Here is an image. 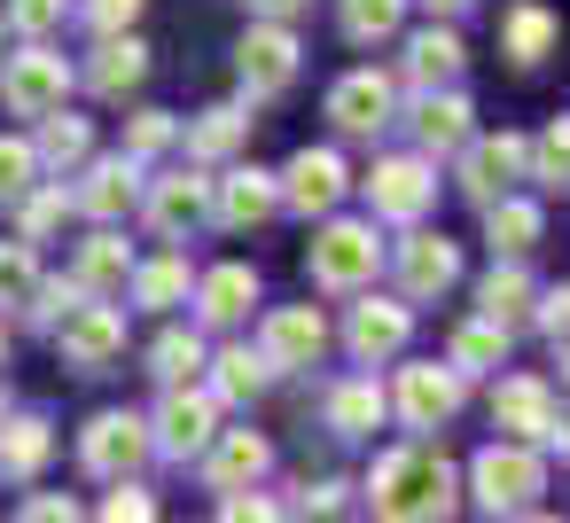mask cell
<instances>
[{
	"mask_svg": "<svg viewBox=\"0 0 570 523\" xmlns=\"http://www.w3.org/2000/svg\"><path fill=\"white\" fill-rule=\"evenodd\" d=\"M219 515H227V523H266V515H282V507H274L258 484H243V492H219Z\"/></svg>",
	"mask_w": 570,
	"mask_h": 523,
	"instance_id": "cell-49",
	"label": "cell"
},
{
	"mask_svg": "<svg viewBox=\"0 0 570 523\" xmlns=\"http://www.w3.org/2000/svg\"><path fill=\"white\" fill-rule=\"evenodd\" d=\"M63 219H71V188L40 172V180H32V188L17 196V235H24V243H48V235H56Z\"/></svg>",
	"mask_w": 570,
	"mask_h": 523,
	"instance_id": "cell-38",
	"label": "cell"
},
{
	"mask_svg": "<svg viewBox=\"0 0 570 523\" xmlns=\"http://www.w3.org/2000/svg\"><path fill=\"white\" fill-rule=\"evenodd\" d=\"M461 63H469V48H461V32H453L445 17H430V32L406 40V79H414V87H453Z\"/></svg>",
	"mask_w": 570,
	"mask_h": 523,
	"instance_id": "cell-32",
	"label": "cell"
},
{
	"mask_svg": "<svg viewBox=\"0 0 570 523\" xmlns=\"http://www.w3.org/2000/svg\"><path fill=\"white\" fill-rule=\"evenodd\" d=\"M523 165H531V141H523V134H508V126H500V134H469V141L453 149V188L484 211L492 196H508V188L523 180Z\"/></svg>",
	"mask_w": 570,
	"mask_h": 523,
	"instance_id": "cell-9",
	"label": "cell"
},
{
	"mask_svg": "<svg viewBox=\"0 0 570 523\" xmlns=\"http://www.w3.org/2000/svg\"><path fill=\"white\" fill-rule=\"evenodd\" d=\"M406 126H414V149H422V157H453V149L476 134V110H469L461 87H414Z\"/></svg>",
	"mask_w": 570,
	"mask_h": 523,
	"instance_id": "cell-20",
	"label": "cell"
},
{
	"mask_svg": "<svg viewBox=\"0 0 570 523\" xmlns=\"http://www.w3.org/2000/svg\"><path fill=\"white\" fill-rule=\"evenodd\" d=\"M141 9H149V0H79L71 17L102 40V32H134V24H141Z\"/></svg>",
	"mask_w": 570,
	"mask_h": 523,
	"instance_id": "cell-45",
	"label": "cell"
},
{
	"mask_svg": "<svg viewBox=\"0 0 570 523\" xmlns=\"http://www.w3.org/2000/svg\"><path fill=\"white\" fill-rule=\"evenodd\" d=\"M173 141H180V118H165V110H134V118H126V157L149 165V157H165Z\"/></svg>",
	"mask_w": 570,
	"mask_h": 523,
	"instance_id": "cell-44",
	"label": "cell"
},
{
	"mask_svg": "<svg viewBox=\"0 0 570 523\" xmlns=\"http://www.w3.org/2000/svg\"><path fill=\"white\" fill-rule=\"evenodd\" d=\"M531 328L539 336H570V282H554V289L531 297Z\"/></svg>",
	"mask_w": 570,
	"mask_h": 523,
	"instance_id": "cell-47",
	"label": "cell"
},
{
	"mask_svg": "<svg viewBox=\"0 0 570 523\" xmlns=\"http://www.w3.org/2000/svg\"><path fill=\"white\" fill-rule=\"evenodd\" d=\"M134 305L141 313H173V305H188V289H196V266L180 258V250H157V258H134Z\"/></svg>",
	"mask_w": 570,
	"mask_h": 523,
	"instance_id": "cell-34",
	"label": "cell"
},
{
	"mask_svg": "<svg viewBox=\"0 0 570 523\" xmlns=\"http://www.w3.org/2000/svg\"><path fill=\"white\" fill-rule=\"evenodd\" d=\"M508 344H515V328H508V320H492V313H469V320L453 328L445 359H453L461 375H492V367H508Z\"/></svg>",
	"mask_w": 570,
	"mask_h": 523,
	"instance_id": "cell-35",
	"label": "cell"
},
{
	"mask_svg": "<svg viewBox=\"0 0 570 523\" xmlns=\"http://www.w3.org/2000/svg\"><path fill=\"white\" fill-rule=\"evenodd\" d=\"M531 297H539V282L523 274V258H492V274L476 282V313H492V320H508V328L531 320Z\"/></svg>",
	"mask_w": 570,
	"mask_h": 523,
	"instance_id": "cell-36",
	"label": "cell"
},
{
	"mask_svg": "<svg viewBox=\"0 0 570 523\" xmlns=\"http://www.w3.org/2000/svg\"><path fill=\"white\" fill-rule=\"evenodd\" d=\"M399 24H406V0H336V32L352 48H383L399 40Z\"/></svg>",
	"mask_w": 570,
	"mask_h": 523,
	"instance_id": "cell-37",
	"label": "cell"
},
{
	"mask_svg": "<svg viewBox=\"0 0 570 523\" xmlns=\"http://www.w3.org/2000/svg\"><path fill=\"white\" fill-rule=\"evenodd\" d=\"M79 188H71V211H87L95 227H126L134 219V204H141V157H87L79 172H71Z\"/></svg>",
	"mask_w": 570,
	"mask_h": 523,
	"instance_id": "cell-15",
	"label": "cell"
},
{
	"mask_svg": "<svg viewBox=\"0 0 570 523\" xmlns=\"http://www.w3.org/2000/svg\"><path fill=\"white\" fill-rule=\"evenodd\" d=\"M188 305H196V320H204V328H243V320H250V305H258V266L227 258V266L196 274Z\"/></svg>",
	"mask_w": 570,
	"mask_h": 523,
	"instance_id": "cell-23",
	"label": "cell"
},
{
	"mask_svg": "<svg viewBox=\"0 0 570 523\" xmlns=\"http://www.w3.org/2000/svg\"><path fill=\"white\" fill-rule=\"evenodd\" d=\"M79 297H87L79 282H48V274H40V289L24 297V320H32V328H56V320H63V313H71Z\"/></svg>",
	"mask_w": 570,
	"mask_h": 523,
	"instance_id": "cell-46",
	"label": "cell"
},
{
	"mask_svg": "<svg viewBox=\"0 0 570 523\" xmlns=\"http://www.w3.org/2000/svg\"><path fill=\"white\" fill-rule=\"evenodd\" d=\"M383 235H375V219H321V235H313V250H305V274H313V289H328V297H352V289H367L375 274H383Z\"/></svg>",
	"mask_w": 570,
	"mask_h": 523,
	"instance_id": "cell-3",
	"label": "cell"
},
{
	"mask_svg": "<svg viewBox=\"0 0 570 523\" xmlns=\"http://www.w3.org/2000/svg\"><path fill=\"white\" fill-rule=\"evenodd\" d=\"M149 453H157V437H149V414H134V406H110V414H95V422L79 430V468L102 476V484L141 476Z\"/></svg>",
	"mask_w": 570,
	"mask_h": 523,
	"instance_id": "cell-13",
	"label": "cell"
},
{
	"mask_svg": "<svg viewBox=\"0 0 570 523\" xmlns=\"http://www.w3.org/2000/svg\"><path fill=\"white\" fill-rule=\"evenodd\" d=\"M547 445H554V453L570 461V414H554V430H547Z\"/></svg>",
	"mask_w": 570,
	"mask_h": 523,
	"instance_id": "cell-54",
	"label": "cell"
},
{
	"mask_svg": "<svg viewBox=\"0 0 570 523\" xmlns=\"http://www.w3.org/2000/svg\"><path fill=\"white\" fill-rule=\"evenodd\" d=\"M344 500H352V484H344V476H321V484H305V500H297V507H305V515H336Z\"/></svg>",
	"mask_w": 570,
	"mask_h": 523,
	"instance_id": "cell-51",
	"label": "cell"
},
{
	"mask_svg": "<svg viewBox=\"0 0 570 523\" xmlns=\"http://www.w3.org/2000/svg\"><path fill=\"white\" fill-rule=\"evenodd\" d=\"M40 180V157L24 134H0V211H17V196Z\"/></svg>",
	"mask_w": 570,
	"mask_h": 523,
	"instance_id": "cell-42",
	"label": "cell"
},
{
	"mask_svg": "<svg viewBox=\"0 0 570 523\" xmlns=\"http://www.w3.org/2000/svg\"><path fill=\"white\" fill-rule=\"evenodd\" d=\"M282 211V188H274V172H258V165H212V227H227V235H250V227H266Z\"/></svg>",
	"mask_w": 570,
	"mask_h": 523,
	"instance_id": "cell-18",
	"label": "cell"
},
{
	"mask_svg": "<svg viewBox=\"0 0 570 523\" xmlns=\"http://www.w3.org/2000/svg\"><path fill=\"white\" fill-rule=\"evenodd\" d=\"M328 126H336V134H352V141H375L383 126H399V79H391V71H375V63L344 71V79L328 87Z\"/></svg>",
	"mask_w": 570,
	"mask_h": 523,
	"instance_id": "cell-14",
	"label": "cell"
},
{
	"mask_svg": "<svg viewBox=\"0 0 570 523\" xmlns=\"http://www.w3.org/2000/svg\"><path fill=\"white\" fill-rule=\"evenodd\" d=\"M258 352L274 359V375L321 367V359H328V313H321V305H274V313L258 320Z\"/></svg>",
	"mask_w": 570,
	"mask_h": 523,
	"instance_id": "cell-19",
	"label": "cell"
},
{
	"mask_svg": "<svg viewBox=\"0 0 570 523\" xmlns=\"http://www.w3.org/2000/svg\"><path fill=\"white\" fill-rule=\"evenodd\" d=\"M40 134H32V157H40V172H56V180H71L87 157H95V134H87V118H71V110H48V118H32Z\"/></svg>",
	"mask_w": 570,
	"mask_h": 523,
	"instance_id": "cell-33",
	"label": "cell"
},
{
	"mask_svg": "<svg viewBox=\"0 0 570 523\" xmlns=\"http://www.w3.org/2000/svg\"><path fill=\"white\" fill-rule=\"evenodd\" d=\"M383 266L399 274V297H406V305H438V297L461 282V243H445L438 227H422V219H414V227H406V243H391V250H383Z\"/></svg>",
	"mask_w": 570,
	"mask_h": 523,
	"instance_id": "cell-11",
	"label": "cell"
},
{
	"mask_svg": "<svg viewBox=\"0 0 570 523\" xmlns=\"http://www.w3.org/2000/svg\"><path fill=\"white\" fill-rule=\"evenodd\" d=\"M539 235H547V211L531 204V196H492L484 204V243H492V258H523V250H539Z\"/></svg>",
	"mask_w": 570,
	"mask_h": 523,
	"instance_id": "cell-30",
	"label": "cell"
},
{
	"mask_svg": "<svg viewBox=\"0 0 570 523\" xmlns=\"http://www.w3.org/2000/svg\"><path fill=\"white\" fill-rule=\"evenodd\" d=\"M274 188H282V211H297V219H328V211L352 196V172H344L336 149H297V157L274 172Z\"/></svg>",
	"mask_w": 570,
	"mask_h": 523,
	"instance_id": "cell-17",
	"label": "cell"
},
{
	"mask_svg": "<svg viewBox=\"0 0 570 523\" xmlns=\"http://www.w3.org/2000/svg\"><path fill=\"white\" fill-rule=\"evenodd\" d=\"M71 87H79V71L56 40H24L0 63V102H9V118H48V110L71 102Z\"/></svg>",
	"mask_w": 570,
	"mask_h": 523,
	"instance_id": "cell-4",
	"label": "cell"
},
{
	"mask_svg": "<svg viewBox=\"0 0 570 523\" xmlns=\"http://www.w3.org/2000/svg\"><path fill=\"white\" fill-rule=\"evenodd\" d=\"M243 9H250V17H274V24H297L313 0H243Z\"/></svg>",
	"mask_w": 570,
	"mask_h": 523,
	"instance_id": "cell-52",
	"label": "cell"
},
{
	"mask_svg": "<svg viewBox=\"0 0 570 523\" xmlns=\"http://www.w3.org/2000/svg\"><path fill=\"white\" fill-rule=\"evenodd\" d=\"M523 180H539V188H570V118H554V126L531 141V165H523Z\"/></svg>",
	"mask_w": 570,
	"mask_h": 523,
	"instance_id": "cell-41",
	"label": "cell"
},
{
	"mask_svg": "<svg viewBox=\"0 0 570 523\" xmlns=\"http://www.w3.org/2000/svg\"><path fill=\"white\" fill-rule=\"evenodd\" d=\"M352 297H360V305H352V320H344V352H352L360 367L399 359L406 336H414V305H406V297H375V282L352 289Z\"/></svg>",
	"mask_w": 570,
	"mask_h": 523,
	"instance_id": "cell-16",
	"label": "cell"
},
{
	"mask_svg": "<svg viewBox=\"0 0 570 523\" xmlns=\"http://www.w3.org/2000/svg\"><path fill=\"white\" fill-rule=\"evenodd\" d=\"M48 461H56V422L48 414H9V422H0V476L32 484Z\"/></svg>",
	"mask_w": 570,
	"mask_h": 523,
	"instance_id": "cell-31",
	"label": "cell"
},
{
	"mask_svg": "<svg viewBox=\"0 0 570 523\" xmlns=\"http://www.w3.org/2000/svg\"><path fill=\"white\" fill-rule=\"evenodd\" d=\"M149 375H157V383H196V375H204V336H196V328H165V336L149 344Z\"/></svg>",
	"mask_w": 570,
	"mask_h": 523,
	"instance_id": "cell-39",
	"label": "cell"
},
{
	"mask_svg": "<svg viewBox=\"0 0 570 523\" xmlns=\"http://www.w3.org/2000/svg\"><path fill=\"white\" fill-rule=\"evenodd\" d=\"M492 430H500V437H523V445H547V430H554V391H547V375H500V383H492Z\"/></svg>",
	"mask_w": 570,
	"mask_h": 523,
	"instance_id": "cell-22",
	"label": "cell"
},
{
	"mask_svg": "<svg viewBox=\"0 0 570 523\" xmlns=\"http://www.w3.org/2000/svg\"><path fill=\"white\" fill-rule=\"evenodd\" d=\"M17 515H24V523H71V515H79V500H71V492H32Z\"/></svg>",
	"mask_w": 570,
	"mask_h": 523,
	"instance_id": "cell-50",
	"label": "cell"
},
{
	"mask_svg": "<svg viewBox=\"0 0 570 523\" xmlns=\"http://www.w3.org/2000/svg\"><path fill=\"white\" fill-rule=\"evenodd\" d=\"M102 515H110V523H149V515H157V500H149L134 476H118V492L102 500Z\"/></svg>",
	"mask_w": 570,
	"mask_h": 523,
	"instance_id": "cell-48",
	"label": "cell"
},
{
	"mask_svg": "<svg viewBox=\"0 0 570 523\" xmlns=\"http://www.w3.org/2000/svg\"><path fill=\"white\" fill-rule=\"evenodd\" d=\"M0 422H9V391H0Z\"/></svg>",
	"mask_w": 570,
	"mask_h": 523,
	"instance_id": "cell-57",
	"label": "cell"
},
{
	"mask_svg": "<svg viewBox=\"0 0 570 523\" xmlns=\"http://www.w3.org/2000/svg\"><path fill=\"white\" fill-rule=\"evenodd\" d=\"M367 507L391 515V523H438V515L461 507V468H453L430 437L391 445V453H375V468H367Z\"/></svg>",
	"mask_w": 570,
	"mask_h": 523,
	"instance_id": "cell-1",
	"label": "cell"
},
{
	"mask_svg": "<svg viewBox=\"0 0 570 523\" xmlns=\"http://www.w3.org/2000/svg\"><path fill=\"white\" fill-rule=\"evenodd\" d=\"M149 437L165 461H196L212 437H219V391L196 375V383H165L157 414H149Z\"/></svg>",
	"mask_w": 570,
	"mask_h": 523,
	"instance_id": "cell-8",
	"label": "cell"
},
{
	"mask_svg": "<svg viewBox=\"0 0 570 523\" xmlns=\"http://www.w3.org/2000/svg\"><path fill=\"white\" fill-rule=\"evenodd\" d=\"M0 367H9V328H0Z\"/></svg>",
	"mask_w": 570,
	"mask_h": 523,
	"instance_id": "cell-56",
	"label": "cell"
},
{
	"mask_svg": "<svg viewBox=\"0 0 570 523\" xmlns=\"http://www.w3.org/2000/svg\"><path fill=\"white\" fill-rule=\"evenodd\" d=\"M461 492L476 515H531L539 492H547V453L523 445V437H492L469 468H461Z\"/></svg>",
	"mask_w": 570,
	"mask_h": 523,
	"instance_id": "cell-2",
	"label": "cell"
},
{
	"mask_svg": "<svg viewBox=\"0 0 570 523\" xmlns=\"http://www.w3.org/2000/svg\"><path fill=\"white\" fill-rule=\"evenodd\" d=\"M554 40H562V24H554V9H539V0H515V9L500 17V56L515 71H539L554 56Z\"/></svg>",
	"mask_w": 570,
	"mask_h": 523,
	"instance_id": "cell-29",
	"label": "cell"
},
{
	"mask_svg": "<svg viewBox=\"0 0 570 523\" xmlns=\"http://www.w3.org/2000/svg\"><path fill=\"white\" fill-rule=\"evenodd\" d=\"M422 9H430V17H445V24H453V17H469V9H476V0H422Z\"/></svg>",
	"mask_w": 570,
	"mask_h": 523,
	"instance_id": "cell-53",
	"label": "cell"
},
{
	"mask_svg": "<svg viewBox=\"0 0 570 523\" xmlns=\"http://www.w3.org/2000/svg\"><path fill=\"white\" fill-rule=\"evenodd\" d=\"M196 468H204L212 492H243V484H258V476L274 468V437H266V430H227V422H219V437L196 453Z\"/></svg>",
	"mask_w": 570,
	"mask_h": 523,
	"instance_id": "cell-21",
	"label": "cell"
},
{
	"mask_svg": "<svg viewBox=\"0 0 570 523\" xmlns=\"http://www.w3.org/2000/svg\"><path fill=\"white\" fill-rule=\"evenodd\" d=\"M71 9H79V0H9V32L17 40H56L71 24Z\"/></svg>",
	"mask_w": 570,
	"mask_h": 523,
	"instance_id": "cell-43",
	"label": "cell"
},
{
	"mask_svg": "<svg viewBox=\"0 0 570 523\" xmlns=\"http://www.w3.org/2000/svg\"><path fill=\"white\" fill-rule=\"evenodd\" d=\"M188 165H227V157H243V141H250V102H219V110H204V118H188Z\"/></svg>",
	"mask_w": 570,
	"mask_h": 523,
	"instance_id": "cell-27",
	"label": "cell"
},
{
	"mask_svg": "<svg viewBox=\"0 0 570 523\" xmlns=\"http://www.w3.org/2000/svg\"><path fill=\"white\" fill-rule=\"evenodd\" d=\"M461 391H469V375H461L453 359H414V367H399V383H391V414H399L414 437H430V430H445V422L461 414Z\"/></svg>",
	"mask_w": 570,
	"mask_h": 523,
	"instance_id": "cell-12",
	"label": "cell"
},
{
	"mask_svg": "<svg viewBox=\"0 0 570 523\" xmlns=\"http://www.w3.org/2000/svg\"><path fill=\"white\" fill-rule=\"evenodd\" d=\"M40 289V243H0V313H24V297Z\"/></svg>",
	"mask_w": 570,
	"mask_h": 523,
	"instance_id": "cell-40",
	"label": "cell"
},
{
	"mask_svg": "<svg viewBox=\"0 0 570 523\" xmlns=\"http://www.w3.org/2000/svg\"><path fill=\"white\" fill-rule=\"evenodd\" d=\"M48 336H56V352H63L71 375H102V367L126 359V313H118L110 297H79Z\"/></svg>",
	"mask_w": 570,
	"mask_h": 523,
	"instance_id": "cell-7",
	"label": "cell"
},
{
	"mask_svg": "<svg viewBox=\"0 0 570 523\" xmlns=\"http://www.w3.org/2000/svg\"><path fill=\"white\" fill-rule=\"evenodd\" d=\"M204 383L219 391V406H250L266 383H274V359L258 352V344H219V352H204Z\"/></svg>",
	"mask_w": 570,
	"mask_h": 523,
	"instance_id": "cell-28",
	"label": "cell"
},
{
	"mask_svg": "<svg viewBox=\"0 0 570 523\" xmlns=\"http://www.w3.org/2000/svg\"><path fill=\"white\" fill-rule=\"evenodd\" d=\"M383 422H391V391H383L375 375H344V383L328 391V437L360 445V437H375Z\"/></svg>",
	"mask_w": 570,
	"mask_h": 523,
	"instance_id": "cell-25",
	"label": "cell"
},
{
	"mask_svg": "<svg viewBox=\"0 0 570 523\" xmlns=\"http://www.w3.org/2000/svg\"><path fill=\"white\" fill-rule=\"evenodd\" d=\"M360 196H367L375 227H414L438 204V157H422V149L414 157H375L367 180H360Z\"/></svg>",
	"mask_w": 570,
	"mask_h": 523,
	"instance_id": "cell-6",
	"label": "cell"
},
{
	"mask_svg": "<svg viewBox=\"0 0 570 523\" xmlns=\"http://www.w3.org/2000/svg\"><path fill=\"white\" fill-rule=\"evenodd\" d=\"M71 282H79L87 297H126V282H134V243H126L118 227H95V235L79 243Z\"/></svg>",
	"mask_w": 570,
	"mask_h": 523,
	"instance_id": "cell-26",
	"label": "cell"
},
{
	"mask_svg": "<svg viewBox=\"0 0 570 523\" xmlns=\"http://www.w3.org/2000/svg\"><path fill=\"white\" fill-rule=\"evenodd\" d=\"M79 79H87V95H102V102H126V95L149 79V40H141V32H102Z\"/></svg>",
	"mask_w": 570,
	"mask_h": 523,
	"instance_id": "cell-24",
	"label": "cell"
},
{
	"mask_svg": "<svg viewBox=\"0 0 570 523\" xmlns=\"http://www.w3.org/2000/svg\"><path fill=\"white\" fill-rule=\"evenodd\" d=\"M141 227L157 235V243H188L204 219H212V172L204 165H180V172H165V180H141Z\"/></svg>",
	"mask_w": 570,
	"mask_h": 523,
	"instance_id": "cell-10",
	"label": "cell"
},
{
	"mask_svg": "<svg viewBox=\"0 0 570 523\" xmlns=\"http://www.w3.org/2000/svg\"><path fill=\"white\" fill-rule=\"evenodd\" d=\"M297 71H305V40H297L289 24H274V17H250V32H243V48H235V87H243V102H282V95L297 87Z\"/></svg>",
	"mask_w": 570,
	"mask_h": 523,
	"instance_id": "cell-5",
	"label": "cell"
},
{
	"mask_svg": "<svg viewBox=\"0 0 570 523\" xmlns=\"http://www.w3.org/2000/svg\"><path fill=\"white\" fill-rule=\"evenodd\" d=\"M554 367H562V383H570V336H554Z\"/></svg>",
	"mask_w": 570,
	"mask_h": 523,
	"instance_id": "cell-55",
	"label": "cell"
}]
</instances>
